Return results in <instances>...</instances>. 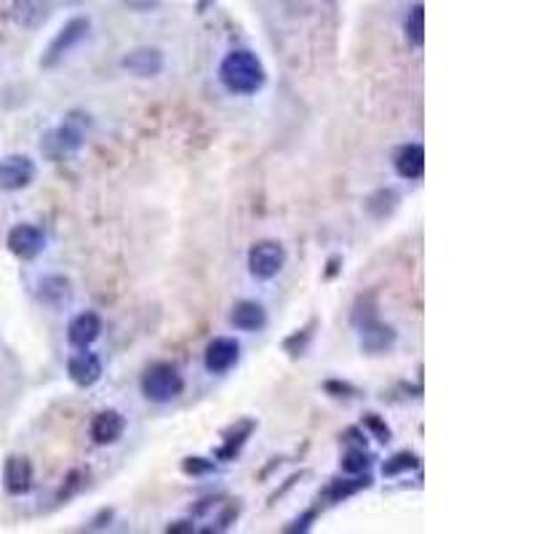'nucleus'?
<instances>
[{
    "label": "nucleus",
    "mask_w": 534,
    "mask_h": 534,
    "mask_svg": "<svg viewBox=\"0 0 534 534\" xmlns=\"http://www.w3.org/2000/svg\"><path fill=\"white\" fill-rule=\"evenodd\" d=\"M219 81H222V86L230 94L251 97V94H257L265 86L267 73H265V65L259 62L257 54H251L246 49H235V52H230L222 60V65H219Z\"/></svg>",
    "instance_id": "f257e3e1"
},
{
    "label": "nucleus",
    "mask_w": 534,
    "mask_h": 534,
    "mask_svg": "<svg viewBox=\"0 0 534 534\" xmlns=\"http://www.w3.org/2000/svg\"><path fill=\"white\" fill-rule=\"evenodd\" d=\"M142 395L153 403H171L185 393V377L179 371V366L169 363V361H155L145 369L142 379H139Z\"/></svg>",
    "instance_id": "f03ea898"
},
{
    "label": "nucleus",
    "mask_w": 534,
    "mask_h": 534,
    "mask_svg": "<svg viewBox=\"0 0 534 534\" xmlns=\"http://www.w3.org/2000/svg\"><path fill=\"white\" fill-rule=\"evenodd\" d=\"M286 265V249L278 241H257L249 249V273L257 281L275 278Z\"/></svg>",
    "instance_id": "7ed1b4c3"
},
{
    "label": "nucleus",
    "mask_w": 534,
    "mask_h": 534,
    "mask_svg": "<svg viewBox=\"0 0 534 534\" xmlns=\"http://www.w3.org/2000/svg\"><path fill=\"white\" fill-rule=\"evenodd\" d=\"M89 30H92V22L86 20V17H76V20H70L57 36H54V41L49 44V49H46V57L41 60V65L44 68H54V65H60L81 41H86V36H89Z\"/></svg>",
    "instance_id": "20e7f679"
},
{
    "label": "nucleus",
    "mask_w": 534,
    "mask_h": 534,
    "mask_svg": "<svg viewBox=\"0 0 534 534\" xmlns=\"http://www.w3.org/2000/svg\"><path fill=\"white\" fill-rule=\"evenodd\" d=\"M36 179V163L30 155H6L0 161V190L17 193L30 187Z\"/></svg>",
    "instance_id": "39448f33"
},
{
    "label": "nucleus",
    "mask_w": 534,
    "mask_h": 534,
    "mask_svg": "<svg viewBox=\"0 0 534 534\" xmlns=\"http://www.w3.org/2000/svg\"><path fill=\"white\" fill-rule=\"evenodd\" d=\"M238 361H241V345H238V339H233V337H214L206 345L203 363H206V369L211 374H225Z\"/></svg>",
    "instance_id": "423d86ee"
},
{
    "label": "nucleus",
    "mask_w": 534,
    "mask_h": 534,
    "mask_svg": "<svg viewBox=\"0 0 534 534\" xmlns=\"http://www.w3.org/2000/svg\"><path fill=\"white\" fill-rule=\"evenodd\" d=\"M6 246L20 259H36L46 249V235L36 225H17V227H12Z\"/></svg>",
    "instance_id": "0eeeda50"
},
{
    "label": "nucleus",
    "mask_w": 534,
    "mask_h": 534,
    "mask_svg": "<svg viewBox=\"0 0 534 534\" xmlns=\"http://www.w3.org/2000/svg\"><path fill=\"white\" fill-rule=\"evenodd\" d=\"M68 374L78 387H94L102 379V358L89 347H78V353L68 358Z\"/></svg>",
    "instance_id": "6e6552de"
},
{
    "label": "nucleus",
    "mask_w": 534,
    "mask_h": 534,
    "mask_svg": "<svg viewBox=\"0 0 534 534\" xmlns=\"http://www.w3.org/2000/svg\"><path fill=\"white\" fill-rule=\"evenodd\" d=\"M121 68L137 78H155L163 73V52L161 49H153V46H139V49H132L124 60H121Z\"/></svg>",
    "instance_id": "1a4fd4ad"
},
{
    "label": "nucleus",
    "mask_w": 534,
    "mask_h": 534,
    "mask_svg": "<svg viewBox=\"0 0 534 534\" xmlns=\"http://www.w3.org/2000/svg\"><path fill=\"white\" fill-rule=\"evenodd\" d=\"M92 441L97 446H110V443H118L126 433V417L116 409H105L100 411L94 419H92Z\"/></svg>",
    "instance_id": "9d476101"
},
{
    "label": "nucleus",
    "mask_w": 534,
    "mask_h": 534,
    "mask_svg": "<svg viewBox=\"0 0 534 534\" xmlns=\"http://www.w3.org/2000/svg\"><path fill=\"white\" fill-rule=\"evenodd\" d=\"M52 17V0H14L12 20L25 30H38Z\"/></svg>",
    "instance_id": "9b49d317"
},
{
    "label": "nucleus",
    "mask_w": 534,
    "mask_h": 534,
    "mask_svg": "<svg viewBox=\"0 0 534 534\" xmlns=\"http://www.w3.org/2000/svg\"><path fill=\"white\" fill-rule=\"evenodd\" d=\"M254 430H257V422H254V419H238L235 425H230V427L222 433L225 441L219 443V449L214 451V457L222 459V462L235 459V457L241 454V449L246 446V441L251 438Z\"/></svg>",
    "instance_id": "f8f14e48"
},
{
    "label": "nucleus",
    "mask_w": 534,
    "mask_h": 534,
    "mask_svg": "<svg viewBox=\"0 0 534 534\" xmlns=\"http://www.w3.org/2000/svg\"><path fill=\"white\" fill-rule=\"evenodd\" d=\"M358 334H361V350L369 353V355L387 353V350L395 345V337H398L395 329L387 326V323H382L379 318L371 321V323H366V326H361Z\"/></svg>",
    "instance_id": "ddd939ff"
},
{
    "label": "nucleus",
    "mask_w": 534,
    "mask_h": 534,
    "mask_svg": "<svg viewBox=\"0 0 534 534\" xmlns=\"http://www.w3.org/2000/svg\"><path fill=\"white\" fill-rule=\"evenodd\" d=\"M4 486L9 494L22 497L33 489V465L28 457H9L4 465Z\"/></svg>",
    "instance_id": "4468645a"
},
{
    "label": "nucleus",
    "mask_w": 534,
    "mask_h": 534,
    "mask_svg": "<svg viewBox=\"0 0 534 534\" xmlns=\"http://www.w3.org/2000/svg\"><path fill=\"white\" fill-rule=\"evenodd\" d=\"M100 334H102V318L92 310L78 313L68 326V339L76 347H92L100 339Z\"/></svg>",
    "instance_id": "2eb2a0df"
},
{
    "label": "nucleus",
    "mask_w": 534,
    "mask_h": 534,
    "mask_svg": "<svg viewBox=\"0 0 534 534\" xmlns=\"http://www.w3.org/2000/svg\"><path fill=\"white\" fill-rule=\"evenodd\" d=\"M393 166H395V174L406 182H417L422 179L425 174V150L422 145H403L395 150V158H393Z\"/></svg>",
    "instance_id": "dca6fc26"
},
{
    "label": "nucleus",
    "mask_w": 534,
    "mask_h": 534,
    "mask_svg": "<svg viewBox=\"0 0 534 534\" xmlns=\"http://www.w3.org/2000/svg\"><path fill=\"white\" fill-rule=\"evenodd\" d=\"M230 323H233L238 331L254 334V331H262V329L267 326V313H265V307H262L259 302H254V299H241V302L233 307V313H230Z\"/></svg>",
    "instance_id": "f3484780"
},
{
    "label": "nucleus",
    "mask_w": 534,
    "mask_h": 534,
    "mask_svg": "<svg viewBox=\"0 0 534 534\" xmlns=\"http://www.w3.org/2000/svg\"><path fill=\"white\" fill-rule=\"evenodd\" d=\"M371 486V475L369 473H347V478H334L326 489H323V499L326 502H345L347 497L363 491Z\"/></svg>",
    "instance_id": "a211bd4d"
},
{
    "label": "nucleus",
    "mask_w": 534,
    "mask_h": 534,
    "mask_svg": "<svg viewBox=\"0 0 534 534\" xmlns=\"http://www.w3.org/2000/svg\"><path fill=\"white\" fill-rule=\"evenodd\" d=\"M38 297L49 307H62L73 299V283L65 275H46L38 283Z\"/></svg>",
    "instance_id": "6ab92c4d"
},
{
    "label": "nucleus",
    "mask_w": 534,
    "mask_h": 534,
    "mask_svg": "<svg viewBox=\"0 0 534 534\" xmlns=\"http://www.w3.org/2000/svg\"><path fill=\"white\" fill-rule=\"evenodd\" d=\"M84 139H86L84 129L76 126V121H68L65 126H60V129L49 137V147H54V150H60V153H76V150L84 147Z\"/></svg>",
    "instance_id": "aec40b11"
},
{
    "label": "nucleus",
    "mask_w": 534,
    "mask_h": 534,
    "mask_svg": "<svg viewBox=\"0 0 534 534\" xmlns=\"http://www.w3.org/2000/svg\"><path fill=\"white\" fill-rule=\"evenodd\" d=\"M419 467V457L414 451H395L393 457H387L382 462V475L385 478H398V475H406L411 470Z\"/></svg>",
    "instance_id": "412c9836"
},
{
    "label": "nucleus",
    "mask_w": 534,
    "mask_h": 534,
    "mask_svg": "<svg viewBox=\"0 0 534 534\" xmlns=\"http://www.w3.org/2000/svg\"><path fill=\"white\" fill-rule=\"evenodd\" d=\"M398 193L393 190V187H385V190H377L369 201H366V209H369V214L371 217H377V219H385V217H390L393 211H395V206H398Z\"/></svg>",
    "instance_id": "4be33fe9"
},
{
    "label": "nucleus",
    "mask_w": 534,
    "mask_h": 534,
    "mask_svg": "<svg viewBox=\"0 0 534 534\" xmlns=\"http://www.w3.org/2000/svg\"><path fill=\"white\" fill-rule=\"evenodd\" d=\"M374 462V454L366 449V446H350L345 454H342V473H369Z\"/></svg>",
    "instance_id": "5701e85b"
},
{
    "label": "nucleus",
    "mask_w": 534,
    "mask_h": 534,
    "mask_svg": "<svg viewBox=\"0 0 534 534\" xmlns=\"http://www.w3.org/2000/svg\"><path fill=\"white\" fill-rule=\"evenodd\" d=\"M403 30H406V38H409L414 46H422V44H425V9H422V4H417V6L409 12V17H406V22H403Z\"/></svg>",
    "instance_id": "b1692460"
},
{
    "label": "nucleus",
    "mask_w": 534,
    "mask_h": 534,
    "mask_svg": "<svg viewBox=\"0 0 534 534\" xmlns=\"http://www.w3.org/2000/svg\"><path fill=\"white\" fill-rule=\"evenodd\" d=\"M313 329H315V321H313L310 326H305V329H297V331L283 342V347L289 350V355H302V353L307 350V345H310V339H313Z\"/></svg>",
    "instance_id": "393cba45"
},
{
    "label": "nucleus",
    "mask_w": 534,
    "mask_h": 534,
    "mask_svg": "<svg viewBox=\"0 0 534 534\" xmlns=\"http://www.w3.org/2000/svg\"><path fill=\"white\" fill-rule=\"evenodd\" d=\"M217 470V462L209 457H185L182 459V473L185 475H209Z\"/></svg>",
    "instance_id": "a878e982"
},
{
    "label": "nucleus",
    "mask_w": 534,
    "mask_h": 534,
    "mask_svg": "<svg viewBox=\"0 0 534 534\" xmlns=\"http://www.w3.org/2000/svg\"><path fill=\"white\" fill-rule=\"evenodd\" d=\"M363 427L366 430H371L374 433V438L379 441V443H387L390 438H393V433H390V427H387V422L379 417V414H363Z\"/></svg>",
    "instance_id": "bb28decb"
},
{
    "label": "nucleus",
    "mask_w": 534,
    "mask_h": 534,
    "mask_svg": "<svg viewBox=\"0 0 534 534\" xmlns=\"http://www.w3.org/2000/svg\"><path fill=\"white\" fill-rule=\"evenodd\" d=\"M326 393H331V395H337V398H350V395H355V387L350 385V382H339V379H329L326 385Z\"/></svg>",
    "instance_id": "cd10ccee"
},
{
    "label": "nucleus",
    "mask_w": 534,
    "mask_h": 534,
    "mask_svg": "<svg viewBox=\"0 0 534 534\" xmlns=\"http://www.w3.org/2000/svg\"><path fill=\"white\" fill-rule=\"evenodd\" d=\"M318 518V510H305L302 515H297L289 526H286V531H307L310 529V523Z\"/></svg>",
    "instance_id": "c85d7f7f"
},
{
    "label": "nucleus",
    "mask_w": 534,
    "mask_h": 534,
    "mask_svg": "<svg viewBox=\"0 0 534 534\" xmlns=\"http://www.w3.org/2000/svg\"><path fill=\"white\" fill-rule=\"evenodd\" d=\"M161 4V0H124V6H129L132 12H150V9H155Z\"/></svg>",
    "instance_id": "c756f323"
},
{
    "label": "nucleus",
    "mask_w": 534,
    "mask_h": 534,
    "mask_svg": "<svg viewBox=\"0 0 534 534\" xmlns=\"http://www.w3.org/2000/svg\"><path fill=\"white\" fill-rule=\"evenodd\" d=\"M342 438H345L347 443H353V446H366V435H363L361 427H347V430L342 433Z\"/></svg>",
    "instance_id": "7c9ffc66"
},
{
    "label": "nucleus",
    "mask_w": 534,
    "mask_h": 534,
    "mask_svg": "<svg viewBox=\"0 0 534 534\" xmlns=\"http://www.w3.org/2000/svg\"><path fill=\"white\" fill-rule=\"evenodd\" d=\"M166 531H195V523L193 521H174L166 526Z\"/></svg>",
    "instance_id": "2f4dec72"
}]
</instances>
